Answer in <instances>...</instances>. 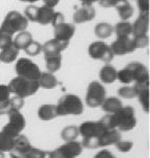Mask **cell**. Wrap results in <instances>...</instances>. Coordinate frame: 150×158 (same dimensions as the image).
<instances>
[{
  "mask_svg": "<svg viewBox=\"0 0 150 158\" xmlns=\"http://www.w3.org/2000/svg\"><path fill=\"white\" fill-rule=\"evenodd\" d=\"M101 120L107 128L119 131H130L136 126L135 109L130 106L122 107L114 113L102 117Z\"/></svg>",
  "mask_w": 150,
  "mask_h": 158,
  "instance_id": "6da1fadb",
  "label": "cell"
},
{
  "mask_svg": "<svg viewBox=\"0 0 150 158\" xmlns=\"http://www.w3.org/2000/svg\"><path fill=\"white\" fill-rule=\"evenodd\" d=\"M78 129L79 134L82 136V147L96 149L99 148V139L109 128H107L100 119L99 122H84Z\"/></svg>",
  "mask_w": 150,
  "mask_h": 158,
  "instance_id": "7a4b0ae2",
  "label": "cell"
},
{
  "mask_svg": "<svg viewBox=\"0 0 150 158\" xmlns=\"http://www.w3.org/2000/svg\"><path fill=\"white\" fill-rule=\"evenodd\" d=\"M117 80L123 84H144L149 83V72L145 65L139 62H132L118 71Z\"/></svg>",
  "mask_w": 150,
  "mask_h": 158,
  "instance_id": "3957f363",
  "label": "cell"
},
{
  "mask_svg": "<svg viewBox=\"0 0 150 158\" xmlns=\"http://www.w3.org/2000/svg\"><path fill=\"white\" fill-rule=\"evenodd\" d=\"M7 87H9L11 93H13L14 95L20 96L22 98L35 94L40 88L38 81L25 79V77H17L13 79L9 83Z\"/></svg>",
  "mask_w": 150,
  "mask_h": 158,
  "instance_id": "277c9868",
  "label": "cell"
},
{
  "mask_svg": "<svg viewBox=\"0 0 150 158\" xmlns=\"http://www.w3.org/2000/svg\"><path fill=\"white\" fill-rule=\"evenodd\" d=\"M57 108L58 116L66 115H80L83 112V103L81 98L76 94H65L59 100Z\"/></svg>",
  "mask_w": 150,
  "mask_h": 158,
  "instance_id": "5b68a950",
  "label": "cell"
},
{
  "mask_svg": "<svg viewBox=\"0 0 150 158\" xmlns=\"http://www.w3.org/2000/svg\"><path fill=\"white\" fill-rule=\"evenodd\" d=\"M28 25V20L25 18V16L21 15L20 13L16 12V10H12L6 15L5 19L3 20L1 26H0V31L14 35L16 33L25 31Z\"/></svg>",
  "mask_w": 150,
  "mask_h": 158,
  "instance_id": "8992f818",
  "label": "cell"
},
{
  "mask_svg": "<svg viewBox=\"0 0 150 158\" xmlns=\"http://www.w3.org/2000/svg\"><path fill=\"white\" fill-rule=\"evenodd\" d=\"M82 150L83 147L81 143L76 140L67 141L55 151L46 152L44 158H77L81 155Z\"/></svg>",
  "mask_w": 150,
  "mask_h": 158,
  "instance_id": "52a82bcc",
  "label": "cell"
},
{
  "mask_svg": "<svg viewBox=\"0 0 150 158\" xmlns=\"http://www.w3.org/2000/svg\"><path fill=\"white\" fill-rule=\"evenodd\" d=\"M106 98V90L100 82L93 81L88 85L86 91V104L90 108H97Z\"/></svg>",
  "mask_w": 150,
  "mask_h": 158,
  "instance_id": "ba28073f",
  "label": "cell"
},
{
  "mask_svg": "<svg viewBox=\"0 0 150 158\" xmlns=\"http://www.w3.org/2000/svg\"><path fill=\"white\" fill-rule=\"evenodd\" d=\"M16 72H17L18 77L35 80V81H38L40 74H41V71H40L38 65L28 58H20L17 61V63H16Z\"/></svg>",
  "mask_w": 150,
  "mask_h": 158,
  "instance_id": "9c48e42d",
  "label": "cell"
},
{
  "mask_svg": "<svg viewBox=\"0 0 150 158\" xmlns=\"http://www.w3.org/2000/svg\"><path fill=\"white\" fill-rule=\"evenodd\" d=\"M7 114H9V123L2 128V131L13 137H17L21 131L25 128V118L18 110H11Z\"/></svg>",
  "mask_w": 150,
  "mask_h": 158,
  "instance_id": "30bf717a",
  "label": "cell"
},
{
  "mask_svg": "<svg viewBox=\"0 0 150 158\" xmlns=\"http://www.w3.org/2000/svg\"><path fill=\"white\" fill-rule=\"evenodd\" d=\"M88 55L93 60H100L105 63H109L114 57L110 46L103 41H96L90 44L88 47Z\"/></svg>",
  "mask_w": 150,
  "mask_h": 158,
  "instance_id": "8fae6325",
  "label": "cell"
},
{
  "mask_svg": "<svg viewBox=\"0 0 150 158\" xmlns=\"http://www.w3.org/2000/svg\"><path fill=\"white\" fill-rule=\"evenodd\" d=\"M110 49L114 56H123L133 52L136 49L132 37L117 36V39L110 45Z\"/></svg>",
  "mask_w": 150,
  "mask_h": 158,
  "instance_id": "7c38bea8",
  "label": "cell"
},
{
  "mask_svg": "<svg viewBox=\"0 0 150 158\" xmlns=\"http://www.w3.org/2000/svg\"><path fill=\"white\" fill-rule=\"evenodd\" d=\"M75 33H76V27L74 24L62 22L59 23L57 25L54 26V35H55V39L59 40V41L67 42L71 40L74 37Z\"/></svg>",
  "mask_w": 150,
  "mask_h": 158,
  "instance_id": "4fadbf2b",
  "label": "cell"
},
{
  "mask_svg": "<svg viewBox=\"0 0 150 158\" xmlns=\"http://www.w3.org/2000/svg\"><path fill=\"white\" fill-rule=\"evenodd\" d=\"M32 147L33 146L31 144L28 139L26 138V136L19 134L15 138L14 146H13L10 155H13V156H16L18 158H25L26 154L28 153Z\"/></svg>",
  "mask_w": 150,
  "mask_h": 158,
  "instance_id": "5bb4252c",
  "label": "cell"
},
{
  "mask_svg": "<svg viewBox=\"0 0 150 158\" xmlns=\"http://www.w3.org/2000/svg\"><path fill=\"white\" fill-rule=\"evenodd\" d=\"M96 16V10L92 4H82L74 14L75 23H85L92 21Z\"/></svg>",
  "mask_w": 150,
  "mask_h": 158,
  "instance_id": "9a60e30c",
  "label": "cell"
},
{
  "mask_svg": "<svg viewBox=\"0 0 150 158\" xmlns=\"http://www.w3.org/2000/svg\"><path fill=\"white\" fill-rule=\"evenodd\" d=\"M68 44L67 42L59 41L54 38L42 45V52H44V55H57L64 52L68 47Z\"/></svg>",
  "mask_w": 150,
  "mask_h": 158,
  "instance_id": "2e32d148",
  "label": "cell"
},
{
  "mask_svg": "<svg viewBox=\"0 0 150 158\" xmlns=\"http://www.w3.org/2000/svg\"><path fill=\"white\" fill-rule=\"evenodd\" d=\"M149 29V14L139 15L138 19L132 24V36H146Z\"/></svg>",
  "mask_w": 150,
  "mask_h": 158,
  "instance_id": "e0dca14e",
  "label": "cell"
},
{
  "mask_svg": "<svg viewBox=\"0 0 150 158\" xmlns=\"http://www.w3.org/2000/svg\"><path fill=\"white\" fill-rule=\"evenodd\" d=\"M136 91V98L141 103L144 111L149 112V83L144 84H135L133 85Z\"/></svg>",
  "mask_w": 150,
  "mask_h": 158,
  "instance_id": "ac0fdd59",
  "label": "cell"
},
{
  "mask_svg": "<svg viewBox=\"0 0 150 158\" xmlns=\"http://www.w3.org/2000/svg\"><path fill=\"white\" fill-rule=\"evenodd\" d=\"M120 140H122L121 131H119L118 129H107L106 132L99 139V148L110 146V144H116Z\"/></svg>",
  "mask_w": 150,
  "mask_h": 158,
  "instance_id": "d6986e66",
  "label": "cell"
},
{
  "mask_svg": "<svg viewBox=\"0 0 150 158\" xmlns=\"http://www.w3.org/2000/svg\"><path fill=\"white\" fill-rule=\"evenodd\" d=\"M55 10L52 7H49L46 5L38 7L37 10V16L35 22L41 24V25H47V24H52L54 15H55Z\"/></svg>",
  "mask_w": 150,
  "mask_h": 158,
  "instance_id": "ffe728a7",
  "label": "cell"
},
{
  "mask_svg": "<svg viewBox=\"0 0 150 158\" xmlns=\"http://www.w3.org/2000/svg\"><path fill=\"white\" fill-rule=\"evenodd\" d=\"M11 94L7 85H0V115L7 114L11 110Z\"/></svg>",
  "mask_w": 150,
  "mask_h": 158,
  "instance_id": "44dd1931",
  "label": "cell"
},
{
  "mask_svg": "<svg viewBox=\"0 0 150 158\" xmlns=\"http://www.w3.org/2000/svg\"><path fill=\"white\" fill-rule=\"evenodd\" d=\"M19 49L15 46L14 43L10 44L9 46L4 47L0 52V62H3L6 64L13 63L17 59Z\"/></svg>",
  "mask_w": 150,
  "mask_h": 158,
  "instance_id": "7402d4cb",
  "label": "cell"
},
{
  "mask_svg": "<svg viewBox=\"0 0 150 158\" xmlns=\"http://www.w3.org/2000/svg\"><path fill=\"white\" fill-rule=\"evenodd\" d=\"M117 69L114 67L112 65L106 64L105 66L101 68L100 70V80L105 84H111L117 80Z\"/></svg>",
  "mask_w": 150,
  "mask_h": 158,
  "instance_id": "603a6c76",
  "label": "cell"
},
{
  "mask_svg": "<svg viewBox=\"0 0 150 158\" xmlns=\"http://www.w3.org/2000/svg\"><path fill=\"white\" fill-rule=\"evenodd\" d=\"M45 58V65H46V69L49 72L58 71L61 68V64H62V56L61 53H57V55H44Z\"/></svg>",
  "mask_w": 150,
  "mask_h": 158,
  "instance_id": "cb8c5ba5",
  "label": "cell"
},
{
  "mask_svg": "<svg viewBox=\"0 0 150 158\" xmlns=\"http://www.w3.org/2000/svg\"><path fill=\"white\" fill-rule=\"evenodd\" d=\"M101 107L103 109V111H105L108 114H111L117 112L119 109H121L123 107V104L120 98L111 96V98H106L103 103H102Z\"/></svg>",
  "mask_w": 150,
  "mask_h": 158,
  "instance_id": "d4e9b609",
  "label": "cell"
},
{
  "mask_svg": "<svg viewBox=\"0 0 150 158\" xmlns=\"http://www.w3.org/2000/svg\"><path fill=\"white\" fill-rule=\"evenodd\" d=\"M39 86L44 89H53L58 85L57 77L52 72H41L38 80Z\"/></svg>",
  "mask_w": 150,
  "mask_h": 158,
  "instance_id": "484cf974",
  "label": "cell"
},
{
  "mask_svg": "<svg viewBox=\"0 0 150 158\" xmlns=\"http://www.w3.org/2000/svg\"><path fill=\"white\" fill-rule=\"evenodd\" d=\"M38 116L41 120H52L58 117L55 105H42L38 109Z\"/></svg>",
  "mask_w": 150,
  "mask_h": 158,
  "instance_id": "4316f807",
  "label": "cell"
},
{
  "mask_svg": "<svg viewBox=\"0 0 150 158\" xmlns=\"http://www.w3.org/2000/svg\"><path fill=\"white\" fill-rule=\"evenodd\" d=\"M33 41V36L31 33L25 31H22L20 33H18L17 36L15 37V39L13 40V43L18 49H24L28 45Z\"/></svg>",
  "mask_w": 150,
  "mask_h": 158,
  "instance_id": "83f0119b",
  "label": "cell"
},
{
  "mask_svg": "<svg viewBox=\"0 0 150 158\" xmlns=\"http://www.w3.org/2000/svg\"><path fill=\"white\" fill-rule=\"evenodd\" d=\"M117 10L122 21H127L128 19H130L133 16V13H135L133 6L128 1H123L121 3L118 4Z\"/></svg>",
  "mask_w": 150,
  "mask_h": 158,
  "instance_id": "f1b7e54d",
  "label": "cell"
},
{
  "mask_svg": "<svg viewBox=\"0 0 150 158\" xmlns=\"http://www.w3.org/2000/svg\"><path fill=\"white\" fill-rule=\"evenodd\" d=\"M114 27L107 22H101L98 23L95 27V34L98 38L100 39H107L111 36Z\"/></svg>",
  "mask_w": 150,
  "mask_h": 158,
  "instance_id": "f546056e",
  "label": "cell"
},
{
  "mask_svg": "<svg viewBox=\"0 0 150 158\" xmlns=\"http://www.w3.org/2000/svg\"><path fill=\"white\" fill-rule=\"evenodd\" d=\"M16 137H13L7 133L0 131V151L1 152H11L14 146V141Z\"/></svg>",
  "mask_w": 150,
  "mask_h": 158,
  "instance_id": "4dcf8cb0",
  "label": "cell"
},
{
  "mask_svg": "<svg viewBox=\"0 0 150 158\" xmlns=\"http://www.w3.org/2000/svg\"><path fill=\"white\" fill-rule=\"evenodd\" d=\"M117 36H132V24L128 21H121L117 23L114 28Z\"/></svg>",
  "mask_w": 150,
  "mask_h": 158,
  "instance_id": "1f68e13d",
  "label": "cell"
},
{
  "mask_svg": "<svg viewBox=\"0 0 150 158\" xmlns=\"http://www.w3.org/2000/svg\"><path fill=\"white\" fill-rule=\"evenodd\" d=\"M79 136V129L76 126H68L61 131V137L64 141H73L76 140Z\"/></svg>",
  "mask_w": 150,
  "mask_h": 158,
  "instance_id": "d6a6232c",
  "label": "cell"
},
{
  "mask_svg": "<svg viewBox=\"0 0 150 158\" xmlns=\"http://www.w3.org/2000/svg\"><path fill=\"white\" fill-rule=\"evenodd\" d=\"M23 50H24L26 55H28L29 57H35V56H38L42 52V45L39 42L33 40Z\"/></svg>",
  "mask_w": 150,
  "mask_h": 158,
  "instance_id": "836d02e7",
  "label": "cell"
},
{
  "mask_svg": "<svg viewBox=\"0 0 150 158\" xmlns=\"http://www.w3.org/2000/svg\"><path fill=\"white\" fill-rule=\"evenodd\" d=\"M119 95L123 98H136V91L135 86H124L121 87L118 91Z\"/></svg>",
  "mask_w": 150,
  "mask_h": 158,
  "instance_id": "e575fe53",
  "label": "cell"
},
{
  "mask_svg": "<svg viewBox=\"0 0 150 158\" xmlns=\"http://www.w3.org/2000/svg\"><path fill=\"white\" fill-rule=\"evenodd\" d=\"M23 105H24V98L17 95H14L13 98H11V110L20 111L22 109Z\"/></svg>",
  "mask_w": 150,
  "mask_h": 158,
  "instance_id": "d590c367",
  "label": "cell"
},
{
  "mask_svg": "<svg viewBox=\"0 0 150 158\" xmlns=\"http://www.w3.org/2000/svg\"><path fill=\"white\" fill-rule=\"evenodd\" d=\"M13 43V35L0 31V49Z\"/></svg>",
  "mask_w": 150,
  "mask_h": 158,
  "instance_id": "8d00e7d4",
  "label": "cell"
},
{
  "mask_svg": "<svg viewBox=\"0 0 150 158\" xmlns=\"http://www.w3.org/2000/svg\"><path fill=\"white\" fill-rule=\"evenodd\" d=\"M132 39L135 43L136 49L138 48H145L149 44V38L148 36H132Z\"/></svg>",
  "mask_w": 150,
  "mask_h": 158,
  "instance_id": "74e56055",
  "label": "cell"
},
{
  "mask_svg": "<svg viewBox=\"0 0 150 158\" xmlns=\"http://www.w3.org/2000/svg\"><path fill=\"white\" fill-rule=\"evenodd\" d=\"M37 10H38V7L35 6V5H29L25 9V18L32 22H35L36 20V16H37Z\"/></svg>",
  "mask_w": 150,
  "mask_h": 158,
  "instance_id": "f35d334b",
  "label": "cell"
},
{
  "mask_svg": "<svg viewBox=\"0 0 150 158\" xmlns=\"http://www.w3.org/2000/svg\"><path fill=\"white\" fill-rule=\"evenodd\" d=\"M133 143L131 141H118L116 143L117 149L119 150L120 152H123V153H126V152H129L131 149H132Z\"/></svg>",
  "mask_w": 150,
  "mask_h": 158,
  "instance_id": "ab89813d",
  "label": "cell"
},
{
  "mask_svg": "<svg viewBox=\"0 0 150 158\" xmlns=\"http://www.w3.org/2000/svg\"><path fill=\"white\" fill-rule=\"evenodd\" d=\"M141 14H149V0H136Z\"/></svg>",
  "mask_w": 150,
  "mask_h": 158,
  "instance_id": "60d3db41",
  "label": "cell"
},
{
  "mask_svg": "<svg viewBox=\"0 0 150 158\" xmlns=\"http://www.w3.org/2000/svg\"><path fill=\"white\" fill-rule=\"evenodd\" d=\"M125 0H99V3L103 7H114Z\"/></svg>",
  "mask_w": 150,
  "mask_h": 158,
  "instance_id": "b9f144b4",
  "label": "cell"
},
{
  "mask_svg": "<svg viewBox=\"0 0 150 158\" xmlns=\"http://www.w3.org/2000/svg\"><path fill=\"white\" fill-rule=\"evenodd\" d=\"M93 158H116V157H114V154H112L110 151H108V150H102V151L96 154Z\"/></svg>",
  "mask_w": 150,
  "mask_h": 158,
  "instance_id": "7bdbcfd3",
  "label": "cell"
},
{
  "mask_svg": "<svg viewBox=\"0 0 150 158\" xmlns=\"http://www.w3.org/2000/svg\"><path fill=\"white\" fill-rule=\"evenodd\" d=\"M64 22V16L59 12H56L55 15H54V18H53V21H52V25L55 26L57 25L59 23H62Z\"/></svg>",
  "mask_w": 150,
  "mask_h": 158,
  "instance_id": "ee69618b",
  "label": "cell"
},
{
  "mask_svg": "<svg viewBox=\"0 0 150 158\" xmlns=\"http://www.w3.org/2000/svg\"><path fill=\"white\" fill-rule=\"evenodd\" d=\"M43 2H44V5L54 9V7L58 5V3L60 2V0H43Z\"/></svg>",
  "mask_w": 150,
  "mask_h": 158,
  "instance_id": "f6af8a7d",
  "label": "cell"
},
{
  "mask_svg": "<svg viewBox=\"0 0 150 158\" xmlns=\"http://www.w3.org/2000/svg\"><path fill=\"white\" fill-rule=\"evenodd\" d=\"M80 2H81L82 4H92L95 3V2H98L99 0H79Z\"/></svg>",
  "mask_w": 150,
  "mask_h": 158,
  "instance_id": "bcb514c9",
  "label": "cell"
},
{
  "mask_svg": "<svg viewBox=\"0 0 150 158\" xmlns=\"http://www.w3.org/2000/svg\"><path fill=\"white\" fill-rule=\"evenodd\" d=\"M21 2H37L39 1V0H19Z\"/></svg>",
  "mask_w": 150,
  "mask_h": 158,
  "instance_id": "7dc6e473",
  "label": "cell"
},
{
  "mask_svg": "<svg viewBox=\"0 0 150 158\" xmlns=\"http://www.w3.org/2000/svg\"><path fill=\"white\" fill-rule=\"evenodd\" d=\"M0 158H4V153L0 151Z\"/></svg>",
  "mask_w": 150,
  "mask_h": 158,
  "instance_id": "c3c4849f",
  "label": "cell"
},
{
  "mask_svg": "<svg viewBox=\"0 0 150 158\" xmlns=\"http://www.w3.org/2000/svg\"><path fill=\"white\" fill-rule=\"evenodd\" d=\"M125 1H127V0H125Z\"/></svg>",
  "mask_w": 150,
  "mask_h": 158,
  "instance_id": "681fc988",
  "label": "cell"
}]
</instances>
